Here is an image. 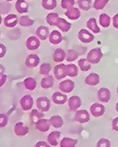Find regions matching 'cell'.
<instances>
[{
	"instance_id": "obj_9",
	"label": "cell",
	"mask_w": 118,
	"mask_h": 147,
	"mask_svg": "<svg viewBox=\"0 0 118 147\" xmlns=\"http://www.w3.org/2000/svg\"><path fill=\"white\" fill-rule=\"evenodd\" d=\"M75 87V83L72 80L67 79L63 81L59 84V89L65 93H70Z\"/></svg>"
},
{
	"instance_id": "obj_47",
	"label": "cell",
	"mask_w": 118,
	"mask_h": 147,
	"mask_svg": "<svg viewBox=\"0 0 118 147\" xmlns=\"http://www.w3.org/2000/svg\"><path fill=\"white\" fill-rule=\"evenodd\" d=\"M112 24L114 28L118 29V13L115 14L112 18Z\"/></svg>"
},
{
	"instance_id": "obj_16",
	"label": "cell",
	"mask_w": 118,
	"mask_h": 147,
	"mask_svg": "<svg viewBox=\"0 0 118 147\" xmlns=\"http://www.w3.org/2000/svg\"><path fill=\"white\" fill-rule=\"evenodd\" d=\"M18 23V16L16 14H8L4 20V24L7 28H14Z\"/></svg>"
},
{
	"instance_id": "obj_39",
	"label": "cell",
	"mask_w": 118,
	"mask_h": 147,
	"mask_svg": "<svg viewBox=\"0 0 118 147\" xmlns=\"http://www.w3.org/2000/svg\"><path fill=\"white\" fill-rule=\"evenodd\" d=\"M108 2H109V0H95L93 7L97 11H100L104 8Z\"/></svg>"
},
{
	"instance_id": "obj_4",
	"label": "cell",
	"mask_w": 118,
	"mask_h": 147,
	"mask_svg": "<svg viewBox=\"0 0 118 147\" xmlns=\"http://www.w3.org/2000/svg\"><path fill=\"white\" fill-rule=\"evenodd\" d=\"M105 110H106V109H105L104 106L101 104H99V103H95L90 107L91 114L95 118H98V117L102 116L104 114Z\"/></svg>"
},
{
	"instance_id": "obj_6",
	"label": "cell",
	"mask_w": 118,
	"mask_h": 147,
	"mask_svg": "<svg viewBox=\"0 0 118 147\" xmlns=\"http://www.w3.org/2000/svg\"><path fill=\"white\" fill-rule=\"evenodd\" d=\"M20 105L23 110L24 111H28L32 109L33 106V97L30 95H24L20 100Z\"/></svg>"
},
{
	"instance_id": "obj_37",
	"label": "cell",
	"mask_w": 118,
	"mask_h": 147,
	"mask_svg": "<svg viewBox=\"0 0 118 147\" xmlns=\"http://www.w3.org/2000/svg\"><path fill=\"white\" fill-rule=\"evenodd\" d=\"M79 55H78V53L74 50H72V49H70V50H67V52L66 53V59L67 61H74L76 60L78 58Z\"/></svg>"
},
{
	"instance_id": "obj_43",
	"label": "cell",
	"mask_w": 118,
	"mask_h": 147,
	"mask_svg": "<svg viewBox=\"0 0 118 147\" xmlns=\"http://www.w3.org/2000/svg\"><path fill=\"white\" fill-rule=\"evenodd\" d=\"M8 123V118L5 114L0 113V128H3L7 126Z\"/></svg>"
},
{
	"instance_id": "obj_32",
	"label": "cell",
	"mask_w": 118,
	"mask_h": 147,
	"mask_svg": "<svg viewBox=\"0 0 118 147\" xmlns=\"http://www.w3.org/2000/svg\"><path fill=\"white\" fill-rule=\"evenodd\" d=\"M58 19L59 16L57 13H50L49 14H47V17H46V21L51 26H56V23H57Z\"/></svg>"
},
{
	"instance_id": "obj_29",
	"label": "cell",
	"mask_w": 118,
	"mask_h": 147,
	"mask_svg": "<svg viewBox=\"0 0 118 147\" xmlns=\"http://www.w3.org/2000/svg\"><path fill=\"white\" fill-rule=\"evenodd\" d=\"M65 70H66V76L70 77H75L78 76V69L77 66L73 64H70L66 65L65 67Z\"/></svg>"
},
{
	"instance_id": "obj_46",
	"label": "cell",
	"mask_w": 118,
	"mask_h": 147,
	"mask_svg": "<svg viewBox=\"0 0 118 147\" xmlns=\"http://www.w3.org/2000/svg\"><path fill=\"white\" fill-rule=\"evenodd\" d=\"M111 126H112L113 130L118 131V117L113 119L112 122H111Z\"/></svg>"
},
{
	"instance_id": "obj_8",
	"label": "cell",
	"mask_w": 118,
	"mask_h": 147,
	"mask_svg": "<svg viewBox=\"0 0 118 147\" xmlns=\"http://www.w3.org/2000/svg\"><path fill=\"white\" fill-rule=\"evenodd\" d=\"M14 132L19 137L24 136L29 132V128L22 122H18L14 126Z\"/></svg>"
},
{
	"instance_id": "obj_10",
	"label": "cell",
	"mask_w": 118,
	"mask_h": 147,
	"mask_svg": "<svg viewBox=\"0 0 118 147\" xmlns=\"http://www.w3.org/2000/svg\"><path fill=\"white\" fill-rule=\"evenodd\" d=\"M65 67H66V65L64 64H60L55 67V68H54V76H55L56 79L61 80L66 76Z\"/></svg>"
},
{
	"instance_id": "obj_34",
	"label": "cell",
	"mask_w": 118,
	"mask_h": 147,
	"mask_svg": "<svg viewBox=\"0 0 118 147\" xmlns=\"http://www.w3.org/2000/svg\"><path fill=\"white\" fill-rule=\"evenodd\" d=\"M42 4V7L46 10H52L57 6V2L56 0H43Z\"/></svg>"
},
{
	"instance_id": "obj_20",
	"label": "cell",
	"mask_w": 118,
	"mask_h": 147,
	"mask_svg": "<svg viewBox=\"0 0 118 147\" xmlns=\"http://www.w3.org/2000/svg\"><path fill=\"white\" fill-rule=\"evenodd\" d=\"M56 27H58L61 31L66 33V32H68L71 29L72 24L70 22H68L67 21H66L64 19L59 18L58 19L57 23H56Z\"/></svg>"
},
{
	"instance_id": "obj_51",
	"label": "cell",
	"mask_w": 118,
	"mask_h": 147,
	"mask_svg": "<svg viewBox=\"0 0 118 147\" xmlns=\"http://www.w3.org/2000/svg\"><path fill=\"white\" fill-rule=\"evenodd\" d=\"M117 93L118 94V86H117Z\"/></svg>"
},
{
	"instance_id": "obj_19",
	"label": "cell",
	"mask_w": 118,
	"mask_h": 147,
	"mask_svg": "<svg viewBox=\"0 0 118 147\" xmlns=\"http://www.w3.org/2000/svg\"><path fill=\"white\" fill-rule=\"evenodd\" d=\"M16 11L19 13H26L28 12V8H29V5L26 1L24 0H18L15 5Z\"/></svg>"
},
{
	"instance_id": "obj_25",
	"label": "cell",
	"mask_w": 118,
	"mask_h": 147,
	"mask_svg": "<svg viewBox=\"0 0 118 147\" xmlns=\"http://www.w3.org/2000/svg\"><path fill=\"white\" fill-rule=\"evenodd\" d=\"M86 27L88 28V29L92 30L94 33H99L101 32V29L98 26H97V21L95 18H90L88 19L86 22Z\"/></svg>"
},
{
	"instance_id": "obj_40",
	"label": "cell",
	"mask_w": 118,
	"mask_h": 147,
	"mask_svg": "<svg viewBox=\"0 0 118 147\" xmlns=\"http://www.w3.org/2000/svg\"><path fill=\"white\" fill-rule=\"evenodd\" d=\"M51 70V65L48 63H44L41 65L40 69H39V73L41 75H44V76H48Z\"/></svg>"
},
{
	"instance_id": "obj_18",
	"label": "cell",
	"mask_w": 118,
	"mask_h": 147,
	"mask_svg": "<svg viewBox=\"0 0 118 147\" xmlns=\"http://www.w3.org/2000/svg\"><path fill=\"white\" fill-rule=\"evenodd\" d=\"M49 40L52 45H58L62 42V35L58 30H53L49 36Z\"/></svg>"
},
{
	"instance_id": "obj_45",
	"label": "cell",
	"mask_w": 118,
	"mask_h": 147,
	"mask_svg": "<svg viewBox=\"0 0 118 147\" xmlns=\"http://www.w3.org/2000/svg\"><path fill=\"white\" fill-rule=\"evenodd\" d=\"M6 52H7V49L5 46L3 44H0V59L5 55Z\"/></svg>"
},
{
	"instance_id": "obj_24",
	"label": "cell",
	"mask_w": 118,
	"mask_h": 147,
	"mask_svg": "<svg viewBox=\"0 0 118 147\" xmlns=\"http://www.w3.org/2000/svg\"><path fill=\"white\" fill-rule=\"evenodd\" d=\"M61 136V132L58 131H54L50 132L47 136V141L51 146H56L58 144V139Z\"/></svg>"
},
{
	"instance_id": "obj_48",
	"label": "cell",
	"mask_w": 118,
	"mask_h": 147,
	"mask_svg": "<svg viewBox=\"0 0 118 147\" xmlns=\"http://www.w3.org/2000/svg\"><path fill=\"white\" fill-rule=\"evenodd\" d=\"M35 147H50V146L44 141H38L36 144Z\"/></svg>"
},
{
	"instance_id": "obj_27",
	"label": "cell",
	"mask_w": 118,
	"mask_h": 147,
	"mask_svg": "<svg viewBox=\"0 0 118 147\" xmlns=\"http://www.w3.org/2000/svg\"><path fill=\"white\" fill-rule=\"evenodd\" d=\"M54 84V80L53 77L50 75L47 76L44 78H43L42 79V82H41V87L44 89H49L51 88V87L53 86Z\"/></svg>"
},
{
	"instance_id": "obj_50",
	"label": "cell",
	"mask_w": 118,
	"mask_h": 147,
	"mask_svg": "<svg viewBox=\"0 0 118 147\" xmlns=\"http://www.w3.org/2000/svg\"><path fill=\"white\" fill-rule=\"evenodd\" d=\"M2 16H1V15H0V24H1V23H2Z\"/></svg>"
},
{
	"instance_id": "obj_21",
	"label": "cell",
	"mask_w": 118,
	"mask_h": 147,
	"mask_svg": "<svg viewBox=\"0 0 118 147\" xmlns=\"http://www.w3.org/2000/svg\"><path fill=\"white\" fill-rule=\"evenodd\" d=\"M65 16L71 20H77L80 16V12L77 7H72L65 12Z\"/></svg>"
},
{
	"instance_id": "obj_2",
	"label": "cell",
	"mask_w": 118,
	"mask_h": 147,
	"mask_svg": "<svg viewBox=\"0 0 118 147\" xmlns=\"http://www.w3.org/2000/svg\"><path fill=\"white\" fill-rule=\"evenodd\" d=\"M36 106L41 112H47L50 108V100L46 96H42L37 98Z\"/></svg>"
},
{
	"instance_id": "obj_52",
	"label": "cell",
	"mask_w": 118,
	"mask_h": 147,
	"mask_svg": "<svg viewBox=\"0 0 118 147\" xmlns=\"http://www.w3.org/2000/svg\"><path fill=\"white\" fill-rule=\"evenodd\" d=\"M0 36H1V31H0Z\"/></svg>"
},
{
	"instance_id": "obj_14",
	"label": "cell",
	"mask_w": 118,
	"mask_h": 147,
	"mask_svg": "<svg viewBox=\"0 0 118 147\" xmlns=\"http://www.w3.org/2000/svg\"><path fill=\"white\" fill-rule=\"evenodd\" d=\"M50 123L49 120L44 119V118H42V119L38 120L36 123V129L42 131V132H47L50 129Z\"/></svg>"
},
{
	"instance_id": "obj_3",
	"label": "cell",
	"mask_w": 118,
	"mask_h": 147,
	"mask_svg": "<svg viewBox=\"0 0 118 147\" xmlns=\"http://www.w3.org/2000/svg\"><path fill=\"white\" fill-rule=\"evenodd\" d=\"M74 119L78 123H85L88 122L90 119V116H89L88 111H86V109H80V110L76 111Z\"/></svg>"
},
{
	"instance_id": "obj_41",
	"label": "cell",
	"mask_w": 118,
	"mask_h": 147,
	"mask_svg": "<svg viewBox=\"0 0 118 147\" xmlns=\"http://www.w3.org/2000/svg\"><path fill=\"white\" fill-rule=\"evenodd\" d=\"M75 4V2L74 0H62L61 2V6L62 8L69 10V9L73 7Z\"/></svg>"
},
{
	"instance_id": "obj_35",
	"label": "cell",
	"mask_w": 118,
	"mask_h": 147,
	"mask_svg": "<svg viewBox=\"0 0 118 147\" xmlns=\"http://www.w3.org/2000/svg\"><path fill=\"white\" fill-rule=\"evenodd\" d=\"M78 66L83 72H87L91 69V64L88 63L86 59H81L78 61Z\"/></svg>"
},
{
	"instance_id": "obj_31",
	"label": "cell",
	"mask_w": 118,
	"mask_h": 147,
	"mask_svg": "<svg viewBox=\"0 0 118 147\" xmlns=\"http://www.w3.org/2000/svg\"><path fill=\"white\" fill-rule=\"evenodd\" d=\"M99 22L103 28H109L111 24V18L106 13H102L99 16Z\"/></svg>"
},
{
	"instance_id": "obj_49",
	"label": "cell",
	"mask_w": 118,
	"mask_h": 147,
	"mask_svg": "<svg viewBox=\"0 0 118 147\" xmlns=\"http://www.w3.org/2000/svg\"><path fill=\"white\" fill-rule=\"evenodd\" d=\"M116 111L118 113V102L116 104Z\"/></svg>"
},
{
	"instance_id": "obj_26",
	"label": "cell",
	"mask_w": 118,
	"mask_h": 147,
	"mask_svg": "<svg viewBox=\"0 0 118 147\" xmlns=\"http://www.w3.org/2000/svg\"><path fill=\"white\" fill-rule=\"evenodd\" d=\"M50 123L55 128H61L64 124V121L60 115H53L50 119Z\"/></svg>"
},
{
	"instance_id": "obj_12",
	"label": "cell",
	"mask_w": 118,
	"mask_h": 147,
	"mask_svg": "<svg viewBox=\"0 0 118 147\" xmlns=\"http://www.w3.org/2000/svg\"><path fill=\"white\" fill-rule=\"evenodd\" d=\"M40 59L36 54H30L27 57L25 61V64L27 67L34 68L38 65Z\"/></svg>"
},
{
	"instance_id": "obj_1",
	"label": "cell",
	"mask_w": 118,
	"mask_h": 147,
	"mask_svg": "<svg viewBox=\"0 0 118 147\" xmlns=\"http://www.w3.org/2000/svg\"><path fill=\"white\" fill-rule=\"evenodd\" d=\"M103 57V53L101 48L96 47V48L92 49L88 52L86 56V60L88 61L89 64H95L99 63L101 61V59Z\"/></svg>"
},
{
	"instance_id": "obj_17",
	"label": "cell",
	"mask_w": 118,
	"mask_h": 147,
	"mask_svg": "<svg viewBox=\"0 0 118 147\" xmlns=\"http://www.w3.org/2000/svg\"><path fill=\"white\" fill-rule=\"evenodd\" d=\"M52 101L56 104H59V105H62L64 104L67 100V96L66 95L61 93L59 92H54L52 95Z\"/></svg>"
},
{
	"instance_id": "obj_15",
	"label": "cell",
	"mask_w": 118,
	"mask_h": 147,
	"mask_svg": "<svg viewBox=\"0 0 118 147\" xmlns=\"http://www.w3.org/2000/svg\"><path fill=\"white\" fill-rule=\"evenodd\" d=\"M100 76L97 73H92L85 78V84L89 86H96L100 83Z\"/></svg>"
},
{
	"instance_id": "obj_36",
	"label": "cell",
	"mask_w": 118,
	"mask_h": 147,
	"mask_svg": "<svg viewBox=\"0 0 118 147\" xmlns=\"http://www.w3.org/2000/svg\"><path fill=\"white\" fill-rule=\"evenodd\" d=\"M78 5L80 8L83 11H87L91 8L92 6V1L91 0H78Z\"/></svg>"
},
{
	"instance_id": "obj_11",
	"label": "cell",
	"mask_w": 118,
	"mask_h": 147,
	"mask_svg": "<svg viewBox=\"0 0 118 147\" xmlns=\"http://www.w3.org/2000/svg\"><path fill=\"white\" fill-rule=\"evenodd\" d=\"M68 105L71 111H76L81 106V99L79 96L73 95L68 100Z\"/></svg>"
},
{
	"instance_id": "obj_42",
	"label": "cell",
	"mask_w": 118,
	"mask_h": 147,
	"mask_svg": "<svg viewBox=\"0 0 118 147\" xmlns=\"http://www.w3.org/2000/svg\"><path fill=\"white\" fill-rule=\"evenodd\" d=\"M111 146V143L108 139L106 138H101L97 142L96 147H110Z\"/></svg>"
},
{
	"instance_id": "obj_38",
	"label": "cell",
	"mask_w": 118,
	"mask_h": 147,
	"mask_svg": "<svg viewBox=\"0 0 118 147\" xmlns=\"http://www.w3.org/2000/svg\"><path fill=\"white\" fill-rule=\"evenodd\" d=\"M30 118H31L32 121L34 122V123H36L38 120L42 119L44 117V115L42 114L41 113H38V111L37 109H33L30 113Z\"/></svg>"
},
{
	"instance_id": "obj_7",
	"label": "cell",
	"mask_w": 118,
	"mask_h": 147,
	"mask_svg": "<svg viewBox=\"0 0 118 147\" xmlns=\"http://www.w3.org/2000/svg\"><path fill=\"white\" fill-rule=\"evenodd\" d=\"M97 98L101 102L107 103L111 98V92L109 89L106 87H102L97 92Z\"/></svg>"
},
{
	"instance_id": "obj_13",
	"label": "cell",
	"mask_w": 118,
	"mask_h": 147,
	"mask_svg": "<svg viewBox=\"0 0 118 147\" xmlns=\"http://www.w3.org/2000/svg\"><path fill=\"white\" fill-rule=\"evenodd\" d=\"M26 47L30 50H37L40 47V40L36 36H30L27 39Z\"/></svg>"
},
{
	"instance_id": "obj_33",
	"label": "cell",
	"mask_w": 118,
	"mask_h": 147,
	"mask_svg": "<svg viewBox=\"0 0 118 147\" xmlns=\"http://www.w3.org/2000/svg\"><path fill=\"white\" fill-rule=\"evenodd\" d=\"M34 24V20L28 16H22L19 19V24L22 27H30Z\"/></svg>"
},
{
	"instance_id": "obj_44",
	"label": "cell",
	"mask_w": 118,
	"mask_h": 147,
	"mask_svg": "<svg viewBox=\"0 0 118 147\" xmlns=\"http://www.w3.org/2000/svg\"><path fill=\"white\" fill-rule=\"evenodd\" d=\"M7 81V76L3 73H0V87H2Z\"/></svg>"
},
{
	"instance_id": "obj_30",
	"label": "cell",
	"mask_w": 118,
	"mask_h": 147,
	"mask_svg": "<svg viewBox=\"0 0 118 147\" xmlns=\"http://www.w3.org/2000/svg\"><path fill=\"white\" fill-rule=\"evenodd\" d=\"M78 140L70 138H64L60 141V146L61 147H75Z\"/></svg>"
},
{
	"instance_id": "obj_5",
	"label": "cell",
	"mask_w": 118,
	"mask_h": 147,
	"mask_svg": "<svg viewBox=\"0 0 118 147\" xmlns=\"http://www.w3.org/2000/svg\"><path fill=\"white\" fill-rule=\"evenodd\" d=\"M78 38L83 43H90L95 39V37L87 30L81 29L78 32Z\"/></svg>"
},
{
	"instance_id": "obj_28",
	"label": "cell",
	"mask_w": 118,
	"mask_h": 147,
	"mask_svg": "<svg viewBox=\"0 0 118 147\" xmlns=\"http://www.w3.org/2000/svg\"><path fill=\"white\" fill-rule=\"evenodd\" d=\"M23 83H24V87L30 91H33V90H35L37 85L36 81L31 77H28V78H25Z\"/></svg>"
},
{
	"instance_id": "obj_22",
	"label": "cell",
	"mask_w": 118,
	"mask_h": 147,
	"mask_svg": "<svg viewBox=\"0 0 118 147\" xmlns=\"http://www.w3.org/2000/svg\"><path fill=\"white\" fill-rule=\"evenodd\" d=\"M65 58H66V53L61 48L56 49L52 55V59L55 62H62Z\"/></svg>"
},
{
	"instance_id": "obj_23",
	"label": "cell",
	"mask_w": 118,
	"mask_h": 147,
	"mask_svg": "<svg viewBox=\"0 0 118 147\" xmlns=\"http://www.w3.org/2000/svg\"><path fill=\"white\" fill-rule=\"evenodd\" d=\"M36 35L38 38H40L41 40L44 41V40H46L49 37V28L46 26H39L36 30Z\"/></svg>"
}]
</instances>
